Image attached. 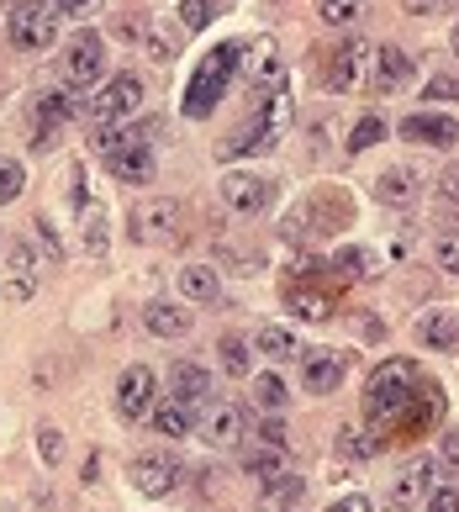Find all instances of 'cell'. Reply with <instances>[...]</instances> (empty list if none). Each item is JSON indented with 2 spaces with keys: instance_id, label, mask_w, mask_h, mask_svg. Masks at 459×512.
I'll use <instances>...</instances> for the list:
<instances>
[{
  "instance_id": "6da1fadb",
  "label": "cell",
  "mask_w": 459,
  "mask_h": 512,
  "mask_svg": "<svg viewBox=\"0 0 459 512\" xmlns=\"http://www.w3.org/2000/svg\"><path fill=\"white\" fill-rule=\"evenodd\" d=\"M417 391H423V375H417L412 359H386V365H375L370 386H365V417L370 428H396L407 407L417 402Z\"/></svg>"
},
{
  "instance_id": "7a4b0ae2",
  "label": "cell",
  "mask_w": 459,
  "mask_h": 512,
  "mask_svg": "<svg viewBox=\"0 0 459 512\" xmlns=\"http://www.w3.org/2000/svg\"><path fill=\"white\" fill-rule=\"evenodd\" d=\"M238 69H243V43H222V48H212V53H206V64L196 69V80H190L180 111H185L190 122L212 117L217 101L227 96V85H233V74H238Z\"/></svg>"
},
{
  "instance_id": "3957f363",
  "label": "cell",
  "mask_w": 459,
  "mask_h": 512,
  "mask_svg": "<svg viewBox=\"0 0 459 512\" xmlns=\"http://www.w3.org/2000/svg\"><path fill=\"white\" fill-rule=\"evenodd\" d=\"M291 111H296V101H291V90H270L264 96V106H259V117L243 127V138H227L217 154L222 159H243V154H264V148H275L285 132H291Z\"/></svg>"
},
{
  "instance_id": "277c9868",
  "label": "cell",
  "mask_w": 459,
  "mask_h": 512,
  "mask_svg": "<svg viewBox=\"0 0 459 512\" xmlns=\"http://www.w3.org/2000/svg\"><path fill=\"white\" fill-rule=\"evenodd\" d=\"M11 48H27V53H43L53 48V37H59V11L48 6V0H22V6H11Z\"/></svg>"
},
{
  "instance_id": "5b68a950",
  "label": "cell",
  "mask_w": 459,
  "mask_h": 512,
  "mask_svg": "<svg viewBox=\"0 0 459 512\" xmlns=\"http://www.w3.org/2000/svg\"><path fill=\"white\" fill-rule=\"evenodd\" d=\"M138 106H143V80H138V74H111V80L85 101V117L101 122V127H111V122L132 117Z\"/></svg>"
},
{
  "instance_id": "8992f818",
  "label": "cell",
  "mask_w": 459,
  "mask_h": 512,
  "mask_svg": "<svg viewBox=\"0 0 459 512\" xmlns=\"http://www.w3.org/2000/svg\"><path fill=\"white\" fill-rule=\"evenodd\" d=\"M370 69H375V43H365V37H349V43H338L333 64H328V90H359L370 85Z\"/></svg>"
},
{
  "instance_id": "52a82bcc",
  "label": "cell",
  "mask_w": 459,
  "mask_h": 512,
  "mask_svg": "<svg viewBox=\"0 0 459 512\" xmlns=\"http://www.w3.org/2000/svg\"><path fill=\"white\" fill-rule=\"evenodd\" d=\"M106 74V37L101 32H80L64 53V80L74 90H90L95 80Z\"/></svg>"
},
{
  "instance_id": "ba28073f",
  "label": "cell",
  "mask_w": 459,
  "mask_h": 512,
  "mask_svg": "<svg viewBox=\"0 0 459 512\" xmlns=\"http://www.w3.org/2000/svg\"><path fill=\"white\" fill-rule=\"evenodd\" d=\"M80 90H48V96L43 101H37V117H32V148H48L53 143V132H59L64 122H74V117H80Z\"/></svg>"
},
{
  "instance_id": "9c48e42d",
  "label": "cell",
  "mask_w": 459,
  "mask_h": 512,
  "mask_svg": "<svg viewBox=\"0 0 459 512\" xmlns=\"http://www.w3.org/2000/svg\"><path fill=\"white\" fill-rule=\"evenodd\" d=\"M153 396H159V381H153L148 365H127L122 381H117V412L122 423H138V417L153 412Z\"/></svg>"
},
{
  "instance_id": "30bf717a",
  "label": "cell",
  "mask_w": 459,
  "mask_h": 512,
  "mask_svg": "<svg viewBox=\"0 0 459 512\" xmlns=\"http://www.w3.org/2000/svg\"><path fill=\"white\" fill-rule=\"evenodd\" d=\"M222 196H227V206H233L238 217H259L264 206L275 201L270 180H264V175H248V169H233V175H222Z\"/></svg>"
},
{
  "instance_id": "8fae6325",
  "label": "cell",
  "mask_w": 459,
  "mask_h": 512,
  "mask_svg": "<svg viewBox=\"0 0 459 512\" xmlns=\"http://www.w3.org/2000/svg\"><path fill=\"white\" fill-rule=\"evenodd\" d=\"M196 433H201L212 449H238V444H243V412H238L233 402H206Z\"/></svg>"
},
{
  "instance_id": "7c38bea8",
  "label": "cell",
  "mask_w": 459,
  "mask_h": 512,
  "mask_svg": "<svg viewBox=\"0 0 459 512\" xmlns=\"http://www.w3.org/2000/svg\"><path fill=\"white\" fill-rule=\"evenodd\" d=\"M180 233V201H143L132 212V238L138 243H164Z\"/></svg>"
},
{
  "instance_id": "4fadbf2b",
  "label": "cell",
  "mask_w": 459,
  "mask_h": 512,
  "mask_svg": "<svg viewBox=\"0 0 459 512\" xmlns=\"http://www.w3.org/2000/svg\"><path fill=\"white\" fill-rule=\"evenodd\" d=\"M132 486L143 497H169L180 486V460H169V454H138L132 460Z\"/></svg>"
},
{
  "instance_id": "5bb4252c",
  "label": "cell",
  "mask_w": 459,
  "mask_h": 512,
  "mask_svg": "<svg viewBox=\"0 0 459 512\" xmlns=\"http://www.w3.org/2000/svg\"><path fill=\"white\" fill-rule=\"evenodd\" d=\"M417 74V64L407 59V48H396V43H380L375 48V69H370V85L380 90V96H396L401 85H407Z\"/></svg>"
},
{
  "instance_id": "9a60e30c",
  "label": "cell",
  "mask_w": 459,
  "mask_h": 512,
  "mask_svg": "<svg viewBox=\"0 0 459 512\" xmlns=\"http://www.w3.org/2000/svg\"><path fill=\"white\" fill-rule=\"evenodd\" d=\"M401 138H407V143H423V148H454L459 122H454V117H438V111H412V117L401 122Z\"/></svg>"
},
{
  "instance_id": "2e32d148",
  "label": "cell",
  "mask_w": 459,
  "mask_h": 512,
  "mask_svg": "<svg viewBox=\"0 0 459 512\" xmlns=\"http://www.w3.org/2000/svg\"><path fill=\"white\" fill-rule=\"evenodd\" d=\"M433 476H438V460H412V465H401V476L391 481V502H396V507H417V502H428Z\"/></svg>"
},
{
  "instance_id": "e0dca14e",
  "label": "cell",
  "mask_w": 459,
  "mask_h": 512,
  "mask_svg": "<svg viewBox=\"0 0 459 512\" xmlns=\"http://www.w3.org/2000/svg\"><path fill=\"white\" fill-rule=\"evenodd\" d=\"M243 69H248V80L264 85V90L285 85V64H280V48L270 43V37H259L254 48H243Z\"/></svg>"
},
{
  "instance_id": "ac0fdd59",
  "label": "cell",
  "mask_w": 459,
  "mask_h": 512,
  "mask_svg": "<svg viewBox=\"0 0 459 512\" xmlns=\"http://www.w3.org/2000/svg\"><path fill=\"white\" fill-rule=\"evenodd\" d=\"M169 386H175V402H185V407H206V402H212V375H206L196 359H180V365L169 370Z\"/></svg>"
},
{
  "instance_id": "d6986e66",
  "label": "cell",
  "mask_w": 459,
  "mask_h": 512,
  "mask_svg": "<svg viewBox=\"0 0 459 512\" xmlns=\"http://www.w3.org/2000/svg\"><path fill=\"white\" fill-rule=\"evenodd\" d=\"M111 175H117L122 185H148L153 175H159V164H153V148L148 143H127L111 154Z\"/></svg>"
},
{
  "instance_id": "ffe728a7",
  "label": "cell",
  "mask_w": 459,
  "mask_h": 512,
  "mask_svg": "<svg viewBox=\"0 0 459 512\" xmlns=\"http://www.w3.org/2000/svg\"><path fill=\"white\" fill-rule=\"evenodd\" d=\"M343 354H306V365H301V386L312 391V396H328L343 386Z\"/></svg>"
},
{
  "instance_id": "44dd1931",
  "label": "cell",
  "mask_w": 459,
  "mask_h": 512,
  "mask_svg": "<svg viewBox=\"0 0 459 512\" xmlns=\"http://www.w3.org/2000/svg\"><path fill=\"white\" fill-rule=\"evenodd\" d=\"M285 312L301 317V322H328L333 317V296L322 291V286H285Z\"/></svg>"
},
{
  "instance_id": "7402d4cb",
  "label": "cell",
  "mask_w": 459,
  "mask_h": 512,
  "mask_svg": "<svg viewBox=\"0 0 459 512\" xmlns=\"http://www.w3.org/2000/svg\"><path fill=\"white\" fill-rule=\"evenodd\" d=\"M417 344H428L438 354H454L459 349V317L454 312H423L417 317Z\"/></svg>"
},
{
  "instance_id": "603a6c76",
  "label": "cell",
  "mask_w": 459,
  "mask_h": 512,
  "mask_svg": "<svg viewBox=\"0 0 459 512\" xmlns=\"http://www.w3.org/2000/svg\"><path fill=\"white\" fill-rule=\"evenodd\" d=\"M143 328L153 338H185L190 333V312L175 307V301H148V307H143Z\"/></svg>"
},
{
  "instance_id": "cb8c5ba5",
  "label": "cell",
  "mask_w": 459,
  "mask_h": 512,
  "mask_svg": "<svg viewBox=\"0 0 459 512\" xmlns=\"http://www.w3.org/2000/svg\"><path fill=\"white\" fill-rule=\"evenodd\" d=\"M438 412H444V396H438V386L433 381H423V391H417V402L407 407V417H401V433H428L433 423H438Z\"/></svg>"
},
{
  "instance_id": "d4e9b609",
  "label": "cell",
  "mask_w": 459,
  "mask_h": 512,
  "mask_svg": "<svg viewBox=\"0 0 459 512\" xmlns=\"http://www.w3.org/2000/svg\"><path fill=\"white\" fill-rule=\"evenodd\" d=\"M375 196L386 201V206H407V201H417V169H407V164H391L386 175L375 180Z\"/></svg>"
},
{
  "instance_id": "484cf974",
  "label": "cell",
  "mask_w": 459,
  "mask_h": 512,
  "mask_svg": "<svg viewBox=\"0 0 459 512\" xmlns=\"http://www.w3.org/2000/svg\"><path fill=\"white\" fill-rule=\"evenodd\" d=\"M180 291H185V301H217L222 296V275L212 270V264H185Z\"/></svg>"
},
{
  "instance_id": "4316f807",
  "label": "cell",
  "mask_w": 459,
  "mask_h": 512,
  "mask_svg": "<svg viewBox=\"0 0 459 512\" xmlns=\"http://www.w3.org/2000/svg\"><path fill=\"white\" fill-rule=\"evenodd\" d=\"M380 449H386V439H375V428H343V433H338V454H343L349 465L375 460Z\"/></svg>"
},
{
  "instance_id": "83f0119b",
  "label": "cell",
  "mask_w": 459,
  "mask_h": 512,
  "mask_svg": "<svg viewBox=\"0 0 459 512\" xmlns=\"http://www.w3.org/2000/svg\"><path fill=\"white\" fill-rule=\"evenodd\" d=\"M153 433H164V439H185V433H196V423H190V412H185V402H159L153 407Z\"/></svg>"
},
{
  "instance_id": "f1b7e54d",
  "label": "cell",
  "mask_w": 459,
  "mask_h": 512,
  "mask_svg": "<svg viewBox=\"0 0 459 512\" xmlns=\"http://www.w3.org/2000/svg\"><path fill=\"white\" fill-rule=\"evenodd\" d=\"M217 354H222V365H227V375H248V359H254V344H248L243 333H222V344H217Z\"/></svg>"
},
{
  "instance_id": "f546056e",
  "label": "cell",
  "mask_w": 459,
  "mask_h": 512,
  "mask_svg": "<svg viewBox=\"0 0 459 512\" xmlns=\"http://www.w3.org/2000/svg\"><path fill=\"white\" fill-rule=\"evenodd\" d=\"M248 476H254L259 486H270L285 476V449H259V454H248Z\"/></svg>"
},
{
  "instance_id": "4dcf8cb0",
  "label": "cell",
  "mask_w": 459,
  "mask_h": 512,
  "mask_svg": "<svg viewBox=\"0 0 459 512\" xmlns=\"http://www.w3.org/2000/svg\"><path fill=\"white\" fill-rule=\"evenodd\" d=\"M264 359H291L301 344H296V333H285V328H259V344H254Z\"/></svg>"
},
{
  "instance_id": "1f68e13d",
  "label": "cell",
  "mask_w": 459,
  "mask_h": 512,
  "mask_svg": "<svg viewBox=\"0 0 459 512\" xmlns=\"http://www.w3.org/2000/svg\"><path fill=\"white\" fill-rule=\"evenodd\" d=\"M317 16H322L328 27H354L359 16H365V0H322Z\"/></svg>"
},
{
  "instance_id": "d6a6232c",
  "label": "cell",
  "mask_w": 459,
  "mask_h": 512,
  "mask_svg": "<svg viewBox=\"0 0 459 512\" xmlns=\"http://www.w3.org/2000/svg\"><path fill=\"white\" fill-rule=\"evenodd\" d=\"M386 132H391V127L380 122L375 111H365V117L354 122V132H349V154H365V148H370V143H380V138H386Z\"/></svg>"
},
{
  "instance_id": "836d02e7",
  "label": "cell",
  "mask_w": 459,
  "mask_h": 512,
  "mask_svg": "<svg viewBox=\"0 0 459 512\" xmlns=\"http://www.w3.org/2000/svg\"><path fill=\"white\" fill-rule=\"evenodd\" d=\"M106 238H111L106 212H101V206H85V254L101 259V254H106Z\"/></svg>"
},
{
  "instance_id": "e575fe53",
  "label": "cell",
  "mask_w": 459,
  "mask_h": 512,
  "mask_svg": "<svg viewBox=\"0 0 459 512\" xmlns=\"http://www.w3.org/2000/svg\"><path fill=\"white\" fill-rule=\"evenodd\" d=\"M254 396H259L264 412H280L285 402H291V386H285L280 375H259V381H254Z\"/></svg>"
},
{
  "instance_id": "d590c367",
  "label": "cell",
  "mask_w": 459,
  "mask_h": 512,
  "mask_svg": "<svg viewBox=\"0 0 459 512\" xmlns=\"http://www.w3.org/2000/svg\"><path fill=\"white\" fill-rule=\"evenodd\" d=\"M22 191H27V169L16 164V159H0V206L16 201Z\"/></svg>"
},
{
  "instance_id": "8d00e7d4",
  "label": "cell",
  "mask_w": 459,
  "mask_h": 512,
  "mask_svg": "<svg viewBox=\"0 0 459 512\" xmlns=\"http://www.w3.org/2000/svg\"><path fill=\"white\" fill-rule=\"evenodd\" d=\"M433 264L444 275H459V233H438L433 238Z\"/></svg>"
},
{
  "instance_id": "74e56055",
  "label": "cell",
  "mask_w": 459,
  "mask_h": 512,
  "mask_svg": "<svg viewBox=\"0 0 459 512\" xmlns=\"http://www.w3.org/2000/svg\"><path fill=\"white\" fill-rule=\"evenodd\" d=\"M264 497H270L275 507H296V497H301V476H291V470H285L280 481L264 486Z\"/></svg>"
},
{
  "instance_id": "f35d334b",
  "label": "cell",
  "mask_w": 459,
  "mask_h": 512,
  "mask_svg": "<svg viewBox=\"0 0 459 512\" xmlns=\"http://www.w3.org/2000/svg\"><path fill=\"white\" fill-rule=\"evenodd\" d=\"M37 449H43V465H59L64 460V439H59V428H53V423L37 428Z\"/></svg>"
},
{
  "instance_id": "ab89813d",
  "label": "cell",
  "mask_w": 459,
  "mask_h": 512,
  "mask_svg": "<svg viewBox=\"0 0 459 512\" xmlns=\"http://www.w3.org/2000/svg\"><path fill=\"white\" fill-rule=\"evenodd\" d=\"M423 96H428V101H459V80H454V74H433Z\"/></svg>"
},
{
  "instance_id": "60d3db41",
  "label": "cell",
  "mask_w": 459,
  "mask_h": 512,
  "mask_svg": "<svg viewBox=\"0 0 459 512\" xmlns=\"http://www.w3.org/2000/svg\"><path fill=\"white\" fill-rule=\"evenodd\" d=\"M212 16H217L212 0H185V27H190V32H201L206 22H212Z\"/></svg>"
},
{
  "instance_id": "b9f144b4",
  "label": "cell",
  "mask_w": 459,
  "mask_h": 512,
  "mask_svg": "<svg viewBox=\"0 0 459 512\" xmlns=\"http://www.w3.org/2000/svg\"><path fill=\"white\" fill-rule=\"evenodd\" d=\"M423 507H428V512H459V491H454V486H433Z\"/></svg>"
},
{
  "instance_id": "7bdbcfd3",
  "label": "cell",
  "mask_w": 459,
  "mask_h": 512,
  "mask_svg": "<svg viewBox=\"0 0 459 512\" xmlns=\"http://www.w3.org/2000/svg\"><path fill=\"white\" fill-rule=\"evenodd\" d=\"M438 465H444L449 476H459V428L444 433V444H438Z\"/></svg>"
},
{
  "instance_id": "ee69618b",
  "label": "cell",
  "mask_w": 459,
  "mask_h": 512,
  "mask_svg": "<svg viewBox=\"0 0 459 512\" xmlns=\"http://www.w3.org/2000/svg\"><path fill=\"white\" fill-rule=\"evenodd\" d=\"M259 439H264V449H285V423H280L275 412L259 423Z\"/></svg>"
},
{
  "instance_id": "f6af8a7d",
  "label": "cell",
  "mask_w": 459,
  "mask_h": 512,
  "mask_svg": "<svg viewBox=\"0 0 459 512\" xmlns=\"http://www.w3.org/2000/svg\"><path fill=\"white\" fill-rule=\"evenodd\" d=\"M438 196H444V206H459V164L438 175Z\"/></svg>"
},
{
  "instance_id": "bcb514c9",
  "label": "cell",
  "mask_w": 459,
  "mask_h": 512,
  "mask_svg": "<svg viewBox=\"0 0 459 512\" xmlns=\"http://www.w3.org/2000/svg\"><path fill=\"white\" fill-rule=\"evenodd\" d=\"M449 6H454V0H407V11H417V16H438Z\"/></svg>"
},
{
  "instance_id": "7dc6e473",
  "label": "cell",
  "mask_w": 459,
  "mask_h": 512,
  "mask_svg": "<svg viewBox=\"0 0 459 512\" xmlns=\"http://www.w3.org/2000/svg\"><path fill=\"white\" fill-rule=\"evenodd\" d=\"M95 6H101V0H53V11H69V16H85Z\"/></svg>"
},
{
  "instance_id": "c3c4849f",
  "label": "cell",
  "mask_w": 459,
  "mask_h": 512,
  "mask_svg": "<svg viewBox=\"0 0 459 512\" xmlns=\"http://www.w3.org/2000/svg\"><path fill=\"white\" fill-rule=\"evenodd\" d=\"M328 512H370V502H365V497H343V502H333Z\"/></svg>"
},
{
  "instance_id": "681fc988",
  "label": "cell",
  "mask_w": 459,
  "mask_h": 512,
  "mask_svg": "<svg viewBox=\"0 0 459 512\" xmlns=\"http://www.w3.org/2000/svg\"><path fill=\"white\" fill-rule=\"evenodd\" d=\"M449 43H454V53H459V27H454V37H449Z\"/></svg>"
},
{
  "instance_id": "f907efd6",
  "label": "cell",
  "mask_w": 459,
  "mask_h": 512,
  "mask_svg": "<svg viewBox=\"0 0 459 512\" xmlns=\"http://www.w3.org/2000/svg\"><path fill=\"white\" fill-rule=\"evenodd\" d=\"M48 6H53V0H48Z\"/></svg>"
}]
</instances>
